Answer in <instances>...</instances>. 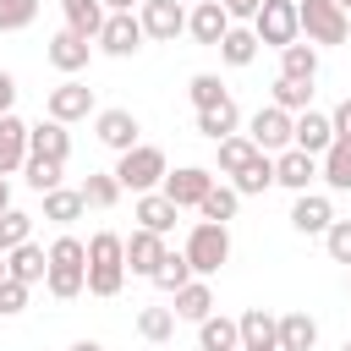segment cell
<instances>
[{
  "label": "cell",
  "mask_w": 351,
  "mask_h": 351,
  "mask_svg": "<svg viewBox=\"0 0 351 351\" xmlns=\"http://www.w3.org/2000/svg\"><path fill=\"white\" fill-rule=\"evenodd\" d=\"M324 252H329L335 263H346V269H351V219H335V225L324 230Z\"/></svg>",
  "instance_id": "ee69618b"
},
{
  "label": "cell",
  "mask_w": 351,
  "mask_h": 351,
  "mask_svg": "<svg viewBox=\"0 0 351 351\" xmlns=\"http://www.w3.org/2000/svg\"><path fill=\"white\" fill-rule=\"evenodd\" d=\"M77 192H82L88 208H115V203H121V181H115L110 170H88V181H82Z\"/></svg>",
  "instance_id": "8d00e7d4"
},
{
  "label": "cell",
  "mask_w": 351,
  "mask_h": 351,
  "mask_svg": "<svg viewBox=\"0 0 351 351\" xmlns=\"http://www.w3.org/2000/svg\"><path fill=\"white\" fill-rule=\"evenodd\" d=\"M335 5H340V11H346V16H351V0H335Z\"/></svg>",
  "instance_id": "f5cc1de1"
},
{
  "label": "cell",
  "mask_w": 351,
  "mask_h": 351,
  "mask_svg": "<svg viewBox=\"0 0 351 351\" xmlns=\"http://www.w3.org/2000/svg\"><path fill=\"white\" fill-rule=\"evenodd\" d=\"M186 33H192V44L219 49V38L230 33V16L219 11V0H197V5H186Z\"/></svg>",
  "instance_id": "5bb4252c"
},
{
  "label": "cell",
  "mask_w": 351,
  "mask_h": 351,
  "mask_svg": "<svg viewBox=\"0 0 351 351\" xmlns=\"http://www.w3.org/2000/svg\"><path fill=\"white\" fill-rule=\"evenodd\" d=\"M176 5H197V0H176Z\"/></svg>",
  "instance_id": "11a10c76"
},
{
  "label": "cell",
  "mask_w": 351,
  "mask_h": 351,
  "mask_svg": "<svg viewBox=\"0 0 351 351\" xmlns=\"http://www.w3.org/2000/svg\"><path fill=\"white\" fill-rule=\"evenodd\" d=\"M82 214H88V203H82L77 186H55V192H44V219H49V225H71V219H82Z\"/></svg>",
  "instance_id": "1f68e13d"
},
{
  "label": "cell",
  "mask_w": 351,
  "mask_h": 351,
  "mask_svg": "<svg viewBox=\"0 0 351 351\" xmlns=\"http://www.w3.org/2000/svg\"><path fill=\"white\" fill-rule=\"evenodd\" d=\"M313 181H318V159H313V154H302V148L274 154V186H285V192H307Z\"/></svg>",
  "instance_id": "e0dca14e"
},
{
  "label": "cell",
  "mask_w": 351,
  "mask_h": 351,
  "mask_svg": "<svg viewBox=\"0 0 351 351\" xmlns=\"http://www.w3.org/2000/svg\"><path fill=\"white\" fill-rule=\"evenodd\" d=\"M137 27H143V38L176 44L186 33V5H176V0H143L137 5Z\"/></svg>",
  "instance_id": "ba28073f"
},
{
  "label": "cell",
  "mask_w": 351,
  "mask_h": 351,
  "mask_svg": "<svg viewBox=\"0 0 351 351\" xmlns=\"http://www.w3.org/2000/svg\"><path fill=\"white\" fill-rule=\"evenodd\" d=\"M340 351H351V340H346V346H340Z\"/></svg>",
  "instance_id": "9f6ffc18"
},
{
  "label": "cell",
  "mask_w": 351,
  "mask_h": 351,
  "mask_svg": "<svg viewBox=\"0 0 351 351\" xmlns=\"http://www.w3.org/2000/svg\"><path fill=\"white\" fill-rule=\"evenodd\" d=\"M197 351H241V329H236V318L208 313V318L197 324Z\"/></svg>",
  "instance_id": "4316f807"
},
{
  "label": "cell",
  "mask_w": 351,
  "mask_h": 351,
  "mask_svg": "<svg viewBox=\"0 0 351 351\" xmlns=\"http://www.w3.org/2000/svg\"><path fill=\"white\" fill-rule=\"evenodd\" d=\"M186 280H197V274H192V263H186V252H165V263L154 269V285H159L165 296H176Z\"/></svg>",
  "instance_id": "60d3db41"
},
{
  "label": "cell",
  "mask_w": 351,
  "mask_h": 351,
  "mask_svg": "<svg viewBox=\"0 0 351 351\" xmlns=\"http://www.w3.org/2000/svg\"><path fill=\"white\" fill-rule=\"evenodd\" d=\"M236 208H241V197H236V186H230V181H214V186H208V197L197 203V214H203V219H214V225H230V219H236Z\"/></svg>",
  "instance_id": "e575fe53"
},
{
  "label": "cell",
  "mask_w": 351,
  "mask_h": 351,
  "mask_svg": "<svg viewBox=\"0 0 351 351\" xmlns=\"http://www.w3.org/2000/svg\"><path fill=\"white\" fill-rule=\"evenodd\" d=\"M93 44H99L104 55H115V60H132V55L143 49V27H137V11H110Z\"/></svg>",
  "instance_id": "9c48e42d"
},
{
  "label": "cell",
  "mask_w": 351,
  "mask_h": 351,
  "mask_svg": "<svg viewBox=\"0 0 351 351\" xmlns=\"http://www.w3.org/2000/svg\"><path fill=\"white\" fill-rule=\"evenodd\" d=\"M60 16H66V27H71V33H77V38H88V44H93V38H99V27H104V16H110V11H104V5H99V0H60Z\"/></svg>",
  "instance_id": "83f0119b"
},
{
  "label": "cell",
  "mask_w": 351,
  "mask_h": 351,
  "mask_svg": "<svg viewBox=\"0 0 351 351\" xmlns=\"http://www.w3.org/2000/svg\"><path fill=\"white\" fill-rule=\"evenodd\" d=\"M93 137H99L110 154H126V148L143 143V121H137L132 110H99V115H93Z\"/></svg>",
  "instance_id": "8fae6325"
},
{
  "label": "cell",
  "mask_w": 351,
  "mask_h": 351,
  "mask_svg": "<svg viewBox=\"0 0 351 351\" xmlns=\"http://www.w3.org/2000/svg\"><path fill=\"white\" fill-rule=\"evenodd\" d=\"M44 258H49V269H44V291H49L55 302H77L82 285H88V241H77V236H55V241L44 247Z\"/></svg>",
  "instance_id": "6da1fadb"
},
{
  "label": "cell",
  "mask_w": 351,
  "mask_h": 351,
  "mask_svg": "<svg viewBox=\"0 0 351 351\" xmlns=\"http://www.w3.org/2000/svg\"><path fill=\"white\" fill-rule=\"evenodd\" d=\"M318 176L329 181V192H351V143H329L318 154Z\"/></svg>",
  "instance_id": "f546056e"
},
{
  "label": "cell",
  "mask_w": 351,
  "mask_h": 351,
  "mask_svg": "<svg viewBox=\"0 0 351 351\" xmlns=\"http://www.w3.org/2000/svg\"><path fill=\"white\" fill-rule=\"evenodd\" d=\"M11 104H16V77L0 71V115H11Z\"/></svg>",
  "instance_id": "c3c4849f"
},
{
  "label": "cell",
  "mask_w": 351,
  "mask_h": 351,
  "mask_svg": "<svg viewBox=\"0 0 351 351\" xmlns=\"http://www.w3.org/2000/svg\"><path fill=\"white\" fill-rule=\"evenodd\" d=\"M230 186H236V197H258V192H269V186H274V154H258L241 176H230Z\"/></svg>",
  "instance_id": "836d02e7"
},
{
  "label": "cell",
  "mask_w": 351,
  "mask_h": 351,
  "mask_svg": "<svg viewBox=\"0 0 351 351\" xmlns=\"http://www.w3.org/2000/svg\"><path fill=\"white\" fill-rule=\"evenodd\" d=\"M269 104H274V110H285V115H302V110H313V82L274 77V93H269Z\"/></svg>",
  "instance_id": "d590c367"
},
{
  "label": "cell",
  "mask_w": 351,
  "mask_h": 351,
  "mask_svg": "<svg viewBox=\"0 0 351 351\" xmlns=\"http://www.w3.org/2000/svg\"><path fill=\"white\" fill-rule=\"evenodd\" d=\"M329 132H335V143H351V99H340L329 110Z\"/></svg>",
  "instance_id": "bcb514c9"
},
{
  "label": "cell",
  "mask_w": 351,
  "mask_h": 351,
  "mask_svg": "<svg viewBox=\"0 0 351 351\" xmlns=\"http://www.w3.org/2000/svg\"><path fill=\"white\" fill-rule=\"evenodd\" d=\"M197 132H203L208 143H219V137H236V132H241V110H236V99H219V104L197 110Z\"/></svg>",
  "instance_id": "d4e9b609"
},
{
  "label": "cell",
  "mask_w": 351,
  "mask_h": 351,
  "mask_svg": "<svg viewBox=\"0 0 351 351\" xmlns=\"http://www.w3.org/2000/svg\"><path fill=\"white\" fill-rule=\"evenodd\" d=\"M27 154H44V159H60V165H66V159H71V132L44 115V121L27 126Z\"/></svg>",
  "instance_id": "d6986e66"
},
{
  "label": "cell",
  "mask_w": 351,
  "mask_h": 351,
  "mask_svg": "<svg viewBox=\"0 0 351 351\" xmlns=\"http://www.w3.org/2000/svg\"><path fill=\"white\" fill-rule=\"evenodd\" d=\"M335 143V132H329V115L324 110H302V115H291V148H302V154H324Z\"/></svg>",
  "instance_id": "2e32d148"
},
{
  "label": "cell",
  "mask_w": 351,
  "mask_h": 351,
  "mask_svg": "<svg viewBox=\"0 0 351 351\" xmlns=\"http://www.w3.org/2000/svg\"><path fill=\"white\" fill-rule=\"evenodd\" d=\"M236 329H241V351H280L274 313H263V307H247V313L236 318Z\"/></svg>",
  "instance_id": "7402d4cb"
},
{
  "label": "cell",
  "mask_w": 351,
  "mask_h": 351,
  "mask_svg": "<svg viewBox=\"0 0 351 351\" xmlns=\"http://www.w3.org/2000/svg\"><path fill=\"white\" fill-rule=\"evenodd\" d=\"M165 236H154V230H132L126 236V269L132 274H143V280H154V269L165 263Z\"/></svg>",
  "instance_id": "ac0fdd59"
},
{
  "label": "cell",
  "mask_w": 351,
  "mask_h": 351,
  "mask_svg": "<svg viewBox=\"0 0 351 351\" xmlns=\"http://www.w3.org/2000/svg\"><path fill=\"white\" fill-rule=\"evenodd\" d=\"M258 5H263V0H219V11H225L230 22H252V16H258Z\"/></svg>",
  "instance_id": "7dc6e473"
},
{
  "label": "cell",
  "mask_w": 351,
  "mask_h": 351,
  "mask_svg": "<svg viewBox=\"0 0 351 351\" xmlns=\"http://www.w3.org/2000/svg\"><path fill=\"white\" fill-rule=\"evenodd\" d=\"M44 60H49L60 77H77V71H88V60H93V44H88V38H77L71 27H60V33L44 44Z\"/></svg>",
  "instance_id": "4fadbf2b"
},
{
  "label": "cell",
  "mask_w": 351,
  "mask_h": 351,
  "mask_svg": "<svg viewBox=\"0 0 351 351\" xmlns=\"http://www.w3.org/2000/svg\"><path fill=\"white\" fill-rule=\"evenodd\" d=\"M0 280H5V252H0Z\"/></svg>",
  "instance_id": "db71d44e"
},
{
  "label": "cell",
  "mask_w": 351,
  "mask_h": 351,
  "mask_svg": "<svg viewBox=\"0 0 351 351\" xmlns=\"http://www.w3.org/2000/svg\"><path fill=\"white\" fill-rule=\"evenodd\" d=\"M274 335H280V351H313L318 346V318L313 313H280Z\"/></svg>",
  "instance_id": "603a6c76"
},
{
  "label": "cell",
  "mask_w": 351,
  "mask_h": 351,
  "mask_svg": "<svg viewBox=\"0 0 351 351\" xmlns=\"http://www.w3.org/2000/svg\"><path fill=\"white\" fill-rule=\"evenodd\" d=\"M296 27L307 33L313 49H329V44H346L351 38V16L335 0H296Z\"/></svg>",
  "instance_id": "5b68a950"
},
{
  "label": "cell",
  "mask_w": 351,
  "mask_h": 351,
  "mask_svg": "<svg viewBox=\"0 0 351 351\" xmlns=\"http://www.w3.org/2000/svg\"><path fill=\"white\" fill-rule=\"evenodd\" d=\"M5 208H11V181L0 176V214H5Z\"/></svg>",
  "instance_id": "f907efd6"
},
{
  "label": "cell",
  "mask_w": 351,
  "mask_h": 351,
  "mask_svg": "<svg viewBox=\"0 0 351 351\" xmlns=\"http://www.w3.org/2000/svg\"><path fill=\"white\" fill-rule=\"evenodd\" d=\"M335 225V203L324 197V192H296V203H291V230L296 236H324Z\"/></svg>",
  "instance_id": "9a60e30c"
},
{
  "label": "cell",
  "mask_w": 351,
  "mask_h": 351,
  "mask_svg": "<svg viewBox=\"0 0 351 351\" xmlns=\"http://www.w3.org/2000/svg\"><path fill=\"white\" fill-rule=\"evenodd\" d=\"M137 335H143L148 346H170V335H176V313H170V307H143V313H137Z\"/></svg>",
  "instance_id": "f35d334b"
},
{
  "label": "cell",
  "mask_w": 351,
  "mask_h": 351,
  "mask_svg": "<svg viewBox=\"0 0 351 351\" xmlns=\"http://www.w3.org/2000/svg\"><path fill=\"white\" fill-rule=\"evenodd\" d=\"M280 77H291V82H313V77H318V49L302 44V38L285 44V49H280Z\"/></svg>",
  "instance_id": "4dcf8cb0"
},
{
  "label": "cell",
  "mask_w": 351,
  "mask_h": 351,
  "mask_svg": "<svg viewBox=\"0 0 351 351\" xmlns=\"http://www.w3.org/2000/svg\"><path fill=\"white\" fill-rule=\"evenodd\" d=\"M22 241H33V214L5 208V214H0V252H11V247H22Z\"/></svg>",
  "instance_id": "b9f144b4"
},
{
  "label": "cell",
  "mask_w": 351,
  "mask_h": 351,
  "mask_svg": "<svg viewBox=\"0 0 351 351\" xmlns=\"http://www.w3.org/2000/svg\"><path fill=\"white\" fill-rule=\"evenodd\" d=\"M115 181H121V192H159V181L170 176V165H165V148H154V143H137V148H126V154H115V170H110Z\"/></svg>",
  "instance_id": "3957f363"
},
{
  "label": "cell",
  "mask_w": 351,
  "mask_h": 351,
  "mask_svg": "<svg viewBox=\"0 0 351 351\" xmlns=\"http://www.w3.org/2000/svg\"><path fill=\"white\" fill-rule=\"evenodd\" d=\"M44 115H49V121H60V126H71V121H88V115H99V110H93V88H88V82H77V77L55 82V88L44 93Z\"/></svg>",
  "instance_id": "52a82bcc"
},
{
  "label": "cell",
  "mask_w": 351,
  "mask_h": 351,
  "mask_svg": "<svg viewBox=\"0 0 351 351\" xmlns=\"http://www.w3.org/2000/svg\"><path fill=\"white\" fill-rule=\"evenodd\" d=\"M186 99H192V110H208V104H219V99H230V93H225V82H219V71H192V77H186Z\"/></svg>",
  "instance_id": "ab89813d"
},
{
  "label": "cell",
  "mask_w": 351,
  "mask_h": 351,
  "mask_svg": "<svg viewBox=\"0 0 351 351\" xmlns=\"http://www.w3.org/2000/svg\"><path fill=\"white\" fill-rule=\"evenodd\" d=\"M186 263H192V274L197 280H208V274H219L225 263H230V230L225 225H214V219H197L192 230H186Z\"/></svg>",
  "instance_id": "277c9868"
},
{
  "label": "cell",
  "mask_w": 351,
  "mask_h": 351,
  "mask_svg": "<svg viewBox=\"0 0 351 351\" xmlns=\"http://www.w3.org/2000/svg\"><path fill=\"white\" fill-rule=\"evenodd\" d=\"M247 27H252V33H258V44H269V49L296 44V38H302V27H296V0H263V5H258V16H252Z\"/></svg>",
  "instance_id": "8992f818"
},
{
  "label": "cell",
  "mask_w": 351,
  "mask_h": 351,
  "mask_svg": "<svg viewBox=\"0 0 351 351\" xmlns=\"http://www.w3.org/2000/svg\"><path fill=\"white\" fill-rule=\"evenodd\" d=\"M27 291H33V285H22V280L5 274V280H0V318H16V313L27 307Z\"/></svg>",
  "instance_id": "f6af8a7d"
},
{
  "label": "cell",
  "mask_w": 351,
  "mask_h": 351,
  "mask_svg": "<svg viewBox=\"0 0 351 351\" xmlns=\"http://www.w3.org/2000/svg\"><path fill=\"white\" fill-rule=\"evenodd\" d=\"M44 269H49V258H44V247H38V241H22V247H11V252H5V274H11V280H22V285H38V280H44Z\"/></svg>",
  "instance_id": "484cf974"
},
{
  "label": "cell",
  "mask_w": 351,
  "mask_h": 351,
  "mask_svg": "<svg viewBox=\"0 0 351 351\" xmlns=\"http://www.w3.org/2000/svg\"><path fill=\"white\" fill-rule=\"evenodd\" d=\"M208 186H214V170H203V165H181V170H170V176L159 181V192H165L176 208H197V203L208 197Z\"/></svg>",
  "instance_id": "7c38bea8"
},
{
  "label": "cell",
  "mask_w": 351,
  "mask_h": 351,
  "mask_svg": "<svg viewBox=\"0 0 351 351\" xmlns=\"http://www.w3.org/2000/svg\"><path fill=\"white\" fill-rule=\"evenodd\" d=\"M71 351H104L99 340H71Z\"/></svg>",
  "instance_id": "816d5d0a"
},
{
  "label": "cell",
  "mask_w": 351,
  "mask_h": 351,
  "mask_svg": "<svg viewBox=\"0 0 351 351\" xmlns=\"http://www.w3.org/2000/svg\"><path fill=\"white\" fill-rule=\"evenodd\" d=\"M214 148H219V176H241V170L258 159V148H252L241 132H236V137H219Z\"/></svg>",
  "instance_id": "74e56055"
},
{
  "label": "cell",
  "mask_w": 351,
  "mask_h": 351,
  "mask_svg": "<svg viewBox=\"0 0 351 351\" xmlns=\"http://www.w3.org/2000/svg\"><path fill=\"white\" fill-rule=\"evenodd\" d=\"M258 49H263V44H258V33H252V27H236V22H230V33L219 38V60H225V66H236V71H241V66H252V60H258Z\"/></svg>",
  "instance_id": "f1b7e54d"
},
{
  "label": "cell",
  "mask_w": 351,
  "mask_h": 351,
  "mask_svg": "<svg viewBox=\"0 0 351 351\" xmlns=\"http://www.w3.org/2000/svg\"><path fill=\"white\" fill-rule=\"evenodd\" d=\"M38 22V0H0V33H22Z\"/></svg>",
  "instance_id": "7bdbcfd3"
},
{
  "label": "cell",
  "mask_w": 351,
  "mask_h": 351,
  "mask_svg": "<svg viewBox=\"0 0 351 351\" xmlns=\"http://www.w3.org/2000/svg\"><path fill=\"white\" fill-rule=\"evenodd\" d=\"M258 154H285L291 148V115L285 110H274V104H263L252 121H247V132H241Z\"/></svg>",
  "instance_id": "30bf717a"
},
{
  "label": "cell",
  "mask_w": 351,
  "mask_h": 351,
  "mask_svg": "<svg viewBox=\"0 0 351 351\" xmlns=\"http://www.w3.org/2000/svg\"><path fill=\"white\" fill-rule=\"evenodd\" d=\"M60 176H66V165H60V159H44V154H27V159H22V181H27L38 197H44V192H55V186H60Z\"/></svg>",
  "instance_id": "d6a6232c"
},
{
  "label": "cell",
  "mask_w": 351,
  "mask_h": 351,
  "mask_svg": "<svg viewBox=\"0 0 351 351\" xmlns=\"http://www.w3.org/2000/svg\"><path fill=\"white\" fill-rule=\"evenodd\" d=\"M99 5H104V11H137L143 0H99Z\"/></svg>",
  "instance_id": "681fc988"
},
{
  "label": "cell",
  "mask_w": 351,
  "mask_h": 351,
  "mask_svg": "<svg viewBox=\"0 0 351 351\" xmlns=\"http://www.w3.org/2000/svg\"><path fill=\"white\" fill-rule=\"evenodd\" d=\"M22 159H27V121L11 110V115H0V176H16Z\"/></svg>",
  "instance_id": "44dd1931"
},
{
  "label": "cell",
  "mask_w": 351,
  "mask_h": 351,
  "mask_svg": "<svg viewBox=\"0 0 351 351\" xmlns=\"http://www.w3.org/2000/svg\"><path fill=\"white\" fill-rule=\"evenodd\" d=\"M126 285V236L115 230H93L88 236V296H121Z\"/></svg>",
  "instance_id": "7a4b0ae2"
},
{
  "label": "cell",
  "mask_w": 351,
  "mask_h": 351,
  "mask_svg": "<svg viewBox=\"0 0 351 351\" xmlns=\"http://www.w3.org/2000/svg\"><path fill=\"white\" fill-rule=\"evenodd\" d=\"M132 214H137V230H154V236H170V230H176V219H181V208H176L165 192H143Z\"/></svg>",
  "instance_id": "ffe728a7"
},
{
  "label": "cell",
  "mask_w": 351,
  "mask_h": 351,
  "mask_svg": "<svg viewBox=\"0 0 351 351\" xmlns=\"http://www.w3.org/2000/svg\"><path fill=\"white\" fill-rule=\"evenodd\" d=\"M176 324H203L208 313H214V291H208V280H186L181 291H176Z\"/></svg>",
  "instance_id": "cb8c5ba5"
}]
</instances>
